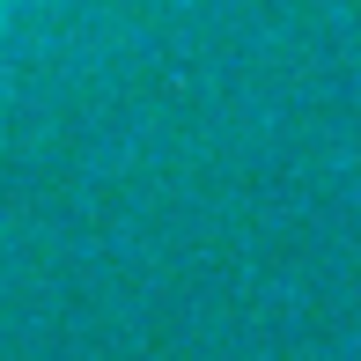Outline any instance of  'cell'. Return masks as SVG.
Listing matches in <instances>:
<instances>
[{"instance_id": "obj_1", "label": "cell", "mask_w": 361, "mask_h": 361, "mask_svg": "<svg viewBox=\"0 0 361 361\" xmlns=\"http://www.w3.org/2000/svg\"><path fill=\"white\" fill-rule=\"evenodd\" d=\"M0 8H8V0H0Z\"/></svg>"}]
</instances>
